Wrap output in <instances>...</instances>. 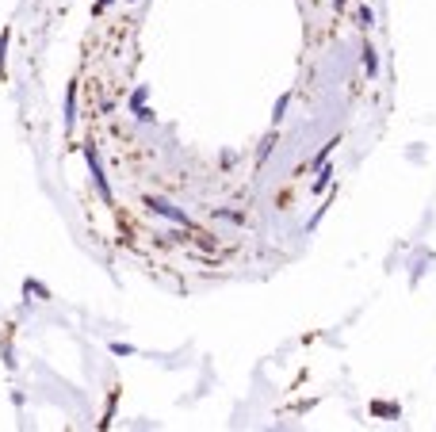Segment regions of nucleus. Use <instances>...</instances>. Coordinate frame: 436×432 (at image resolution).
Returning <instances> with one entry per match:
<instances>
[{
  "label": "nucleus",
  "instance_id": "nucleus-1",
  "mask_svg": "<svg viewBox=\"0 0 436 432\" xmlns=\"http://www.w3.org/2000/svg\"><path fill=\"white\" fill-rule=\"evenodd\" d=\"M150 207H153V215H165V218H173V222H180V226H188V215L184 210H176L168 199H161V195H153L150 199Z\"/></svg>",
  "mask_w": 436,
  "mask_h": 432
},
{
  "label": "nucleus",
  "instance_id": "nucleus-2",
  "mask_svg": "<svg viewBox=\"0 0 436 432\" xmlns=\"http://www.w3.org/2000/svg\"><path fill=\"white\" fill-rule=\"evenodd\" d=\"M88 168H92V180H96V187H100V195H103V199H111V187H108V176H103V168H100L96 150H88Z\"/></svg>",
  "mask_w": 436,
  "mask_h": 432
}]
</instances>
